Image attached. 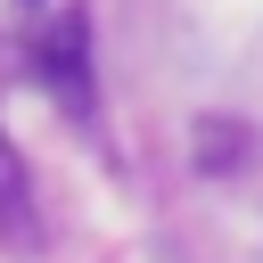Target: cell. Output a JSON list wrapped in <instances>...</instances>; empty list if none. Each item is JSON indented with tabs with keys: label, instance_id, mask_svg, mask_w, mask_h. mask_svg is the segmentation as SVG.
Masks as SVG:
<instances>
[{
	"label": "cell",
	"instance_id": "6da1fadb",
	"mask_svg": "<svg viewBox=\"0 0 263 263\" xmlns=\"http://www.w3.org/2000/svg\"><path fill=\"white\" fill-rule=\"evenodd\" d=\"M33 66H41V82H49V99L66 115H90V25H82V8H58L41 25Z\"/></svg>",
	"mask_w": 263,
	"mask_h": 263
},
{
	"label": "cell",
	"instance_id": "7a4b0ae2",
	"mask_svg": "<svg viewBox=\"0 0 263 263\" xmlns=\"http://www.w3.org/2000/svg\"><path fill=\"white\" fill-rule=\"evenodd\" d=\"M0 230H8V238L25 230V164H16L8 140H0Z\"/></svg>",
	"mask_w": 263,
	"mask_h": 263
},
{
	"label": "cell",
	"instance_id": "3957f363",
	"mask_svg": "<svg viewBox=\"0 0 263 263\" xmlns=\"http://www.w3.org/2000/svg\"><path fill=\"white\" fill-rule=\"evenodd\" d=\"M197 132H205V140H197V164H205V173H222V164H238V156H247L238 123H197Z\"/></svg>",
	"mask_w": 263,
	"mask_h": 263
}]
</instances>
